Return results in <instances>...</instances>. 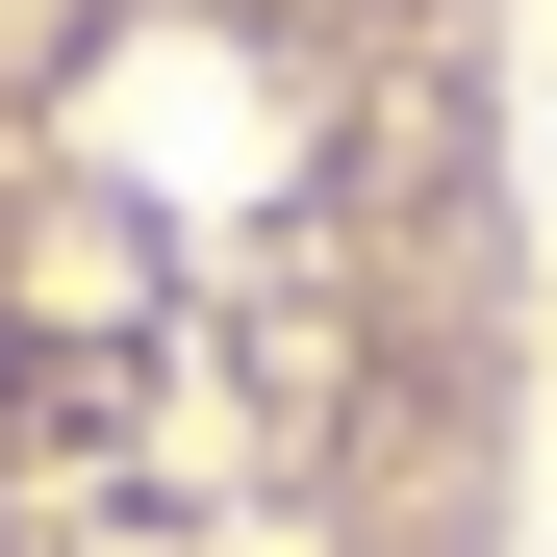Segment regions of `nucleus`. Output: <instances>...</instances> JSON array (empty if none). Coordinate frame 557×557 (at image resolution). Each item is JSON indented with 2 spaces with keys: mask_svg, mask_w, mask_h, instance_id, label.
<instances>
[{
  "mask_svg": "<svg viewBox=\"0 0 557 557\" xmlns=\"http://www.w3.org/2000/svg\"><path fill=\"white\" fill-rule=\"evenodd\" d=\"M557 0H0V557H532Z\"/></svg>",
  "mask_w": 557,
  "mask_h": 557,
  "instance_id": "1",
  "label": "nucleus"
},
{
  "mask_svg": "<svg viewBox=\"0 0 557 557\" xmlns=\"http://www.w3.org/2000/svg\"><path fill=\"white\" fill-rule=\"evenodd\" d=\"M532 152H557V51H532ZM532 557H557V482H532Z\"/></svg>",
  "mask_w": 557,
  "mask_h": 557,
  "instance_id": "2",
  "label": "nucleus"
}]
</instances>
